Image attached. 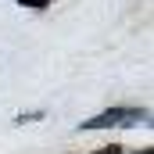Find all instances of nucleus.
Masks as SVG:
<instances>
[{"label": "nucleus", "instance_id": "obj_1", "mask_svg": "<svg viewBox=\"0 0 154 154\" xmlns=\"http://www.w3.org/2000/svg\"><path fill=\"white\" fill-rule=\"evenodd\" d=\"M147 122H151V115L140 108H111V111L86 118L82 129H129V125H147Z\"/></svg>", "mask_w": 154, "mask_h": 154}, {"label": "nucleus", "instance_id": "obj_2", "mask_svg": "<svg viewBox=\"0 0 154 154\" xmlns=\"http://www.w3.org/2000/svg\"><path fill=\"white\" fill-rule=\"evenodd\" d=\"M93 154H122V147L118 143H108V147H100V151H93Z\"/></svg>", "mask_w": 154, "mask_h": 154}, {"label": "nucleus", "instance_id": "obj_3", "mask_svg": "<svg viewBox=\"0 0 154 154\" xmlns=\"http://www.w3.org/2000/svg\"><path fill=\"white\" fill-rule=\"evenodd\" d=\"M18 4H22V7H47L50 0H18Z\"/></svg>", "mask_w": 154, "mask_h": 154}]
</instances>
